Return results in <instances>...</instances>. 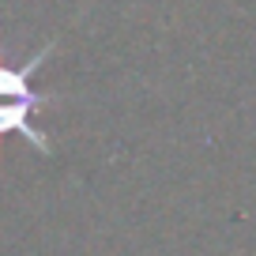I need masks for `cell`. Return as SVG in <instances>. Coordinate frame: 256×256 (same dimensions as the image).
<instances>
[{
	"mask_svg": "<svg viewBox=\"0 0 256 256\" xmlns=\"http://www.w3.org/2000/svg\"><path fill=\"white\" fill-rule=\"evenodd\" d=\"M56 49V38L42 42L38 53H30L23 64H12L4 60L0 53V136H8V132H19L34 151L42 154H53V140L46 136V128L34 120V113L42 106H56L60 94H46V90L34 87V72H38L46 56Z\"/></svg>",
	"mask_w": 256,
	"mask_h": 256,
	"instance_id": "cell-1",
	"label": "cell"
}]
</instances>
